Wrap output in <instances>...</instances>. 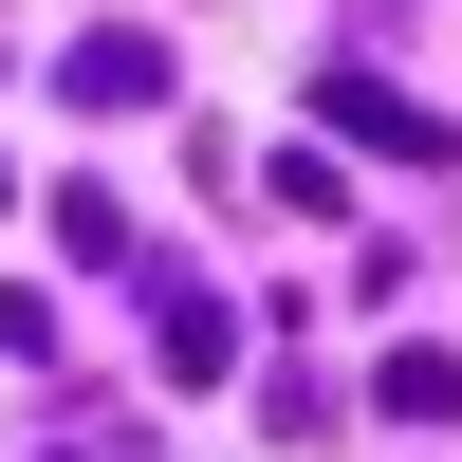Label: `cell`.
I'll return each mask as SVG.
<instances>
[{"label": "cell", "mask_w": 462, "mask_h": 462, "mask_svg": "<svg viewBox=\"0 0 462 462\" xmlns=\"http://www.w3.org/2000/svg\"><path fill=\"white\" fill-rule=\"evenodd\" d=\"M74 93H111V111H130V93H167V56H148L130 19H93V37H74Z\"/></svg>", "instance_id": "1"}, {"label": "cell", "mask_w": 462, "mask_h": 462, "mask_svg": "<svg viewBox=\"0 0 462 462\" xmlns=\"http://www.w3.org/2000/svg\"><path fill=\"white\" fill-rule=\"evenodd\" d=\"M333 130H370V148H444V130H426V111H407V93H389V74H333Z\"/></svg>", "instance_id": "2"}]
</instances>
